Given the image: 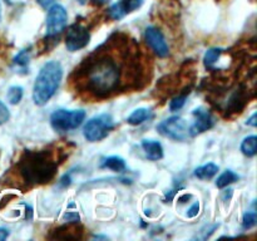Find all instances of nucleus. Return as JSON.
Here are the masks:
<instances>
[{"label":"nucleus","instance_id":"17","mask_svg":"<svg viewBox=\"0 0 257 241\" xmlns=\"http://www.w3.org/2000/svg\"><path fill=\"white\" fill-rule=\"evenodd\" d=\"M257 137L255 135L248 136L241 143V151L247 157H253L257 152Z\"/></svg>","mask_w":257,"mask_h":241},{"label":"nucleus","instance_id":"26","mask_svg":"<svg viewBox=\"0 0 257 241\" xmlns=\"http://www.w3.org/2000/svg\"><path fill=\"white\" fill-rule=\"evenodd\" d=\"M37 2L40 7L44 8V9H47V8H49L50 5L55 2V0H37Z\"/></svg>","mask_w":257,"mask_h":241},{"label":"nucleus","instance_id":"14","mask_svg":"<svg viewBox=\"0 0 257 241\" xmlns=\"http://www.w3.org/2000/svg\"><path fill=\"white\" fill-rule=\"evenodd\" d=\"M218 172V166L215 163L210 162L206 163V165L200 166L195 170V176L200 180H211L212 177H215Z\"/></svg>","mask_w":257,"mask_h":241},{"label":"nucleus","instance_id":"31","mask_svg":"<svg viewBox=\"0 0 257 241\" xmlns=\"http://www.w3.org/2000/svg\"><path fill=\"white\" fill-rule=\"evenodd\" d=\"M78 3H79V4H82V5H84L85 3H87V0H77Z\"/></svg>","mask_w":257,"mask_h":241},{"label":"nucleus","instance_id":"5","mask_svg":"<svg viewBox=\"0 0 257 241\" xmlns=\"http://www.w3.org/2000/svg\"><path fill=\"white\" fill-rule=\"evenodd\" d=\"M114 128V119L108 113H102L90 118L83 128V136L89 142H98L107 137Z\"/></svg>","mask_w":257,"mask_h":241},{"label":"nucleus","instance_id":"3","mask_svg":"<svg viewBox=\"0 0 257 241\" xmlns=\"http://www.w3.org/2000/svg\"><path fill=\"white\" fill-rule=\"evenodd\" d=\"M63 78L62 64L57 60H49L40 68L34 87H33V100L37 105H44L55 94Z\"/></svg>","mask_w":257,"mask_h":241},{"label":"nucleus","instance_id":"2","mask_svg":"<svg viewBox=\"0 0 257 241\" xmlns=\"http://www.w3.org/2000/svg\"><path fill=\"white\" fill-rule=\"evenodd\" d=\"M58 165L48 151L28 152L20 161V173L32 185L47 183L54 177Z\"/></svg>","mask_w":257,"mask_h":241},{"label":"nucleus","instance_id":"18","mask_svg":"<svg viewBox=\"0 0 257 241\" xmlns=\"http://www.w3.org/2000/svg\"><path fill=\"white\" fill-rule=\"evenodd\" d=\"M238 178H240V176H238L237 173H235L231 170H226L225 172H223L222 175H220V177L216 180V186H217L218 188L227 187V186L231 185V183L236 182Z\"/></svg>","mask_w":257,"mask_h":241},{"label":"nucleus","instance_id":"21","mask_svg":"<svg viewBox=\"0 0 257 241\" xmlns=\"http://www.w3.org/2000/svg\"><path fill=\"white\" fill-rule=\"evenodd\" d=\"M256 223H257V216H256L255 211H250V212H246L245 215H243L242 226L245 230L255 227Z\"/></svg>","mask_w":257,"mask_h":241},{"label":"nucleus","instance_id":"6","mask_svg":"<svg viewBox=\"0 0 257 241\" xmlns=\"http://www.w3.org/2000/svg\"><path fill=\"white\" fill-rule=\"evenodd\" d=\"M157 131L163 137L175 141H185L190 137V126L182 117L173 115L162 120L157 126Z\"/></svg>","mask_w":257,"mask_h":241},{"label":"nucleus","instance_id":"20","mask_svg":"<svg viewBox=\"0 0 257 241\" xmlns=\"http://www.w3.org/2000/svg\"><path fill=\"white\" fill-rule=\"evenodd\" d=\"M23 88L20 85H13V87L9 88L7 93V98H8V102L10 104H18V103L22 100L23 98Z\"/></svg>","mask_w":257,"mask_h":241},{"label":"nucleus","instance_id":"22","mask_svg":"<svg viewBox=\"0 0 257 241\" xmlns=\"http://www.w3.org/2000/svg\"><path fill=\"white\" fill-rule=\"evenodd\" d=\"M186 99H187V95H186V94L177 95V97H175L172 100H171L170 109L172 110V112H175V110H180L181 108L185 105Z\"/></svg>","mask_w":257,"mask_h":241},{"label":"nucleus","instance_id":"12","mask_svg":"<svg viewBox=\"0 0 257 241\" xmlns=\"http://www.w3.org/2000/svg\"><path fill=\"white\" fill-rule=\"evenodd\" d=\"M142 150L145 151L146 157L151 161H158L163 158V147L158 141L155 140H143L142 143Z\"/></svg>","mask_w":257,"mask_h":241},{"label":"nucleus","instance_id":"23","mask_svg":"<svg viewBox=\"0 0 257 241\" xmlns=\"http://www.w3.org/2000/svg\"><path fill=\"white\" fill-rule=\"evenodd\" d=\"M10 118V112L7 105L0 100V126L7 123Z\"/></svg>","mask_w":257,"mask_h":241},{"label":"nucleus","instance_id":"10","mask_svg":"<svg viewBox=\"0 0 257 241\" xmlns=\"http://www.w3.org/2000/svg\"><path fill=\"white\" fill-rule=\"evenodd\" d=\"M192 114L195 117V122L192 123V126H190V136H192V137L211 130L215 125V119H213L212 114L206 108H196Z\"/></svg>","mask_w":257,"mask_h":241},{"label":"nucleus","instance_id":"11","mask_svg":"<svg viewBox=\"0 0 257 241\" xmlns=\"http://www.w3.org/2000/svg\"><path fill=\"white\" fill-rule=\"evenodd\" d=\"M143 5V0H119L108 9V17L113 20H119Z\"/></svg>","mask_w":257,"mask_h":241},{"label":"nucleus","instance_id":"4","mask_svg":"<svg viewBox=\"0 0 257 241\" xmlns=\"http://www.w3.org/2000/svg\"><path fill=\"white\" fill-rule=\"evenodd\" d=\"M85 115V110L83 109H57L50 115V125L54 131L64 133L79 127Z\"/></svg>","mask_w":257,"mask_h":241},{"label":"nucleus","instance_id":"16","mask_svg":"<svg viewBox=\"0 0 257 241\" xmlns=\"http://www.w3.org/2000/svg\"><path fill=\"white\" fill-rule=\"evenodd\" d=\"M30 62V50L29 49H23L22 52L18 53L17 57L13 60V64L17 68L18 72L22 70V73H28V65Z\"/></svg>","mask_w":257,"mask_h":241},{"label":"nucleus","instance_id":"32","mask_svg":"<svg viewBox=\"0 0 257 241\" xmlns=\"http://www.w3.org/2000/svg\"><path fill=\"white\" fill-rule=\"evenodd\" d=\"M0 18H2V4H0Z\"/></svg>","mask_w":257,"mask_h":241},{"label":"nucleus","instance_id":"9","mask_svg":"<svg viewBox=\"0 0 257 241\" xmlns=\"http://www.w3.org/2000/svg\"><path fill=\"white\" fill-rule=\"evenodd\" d=\"M145 38L147 44L151 49L156 53L160 58H165L170 54V48H168L167 40L161 30L155 27H148L145 32Z\"/></svg>","mask_w":257,"mask_h":241},{"label":"nucleus","instance_id":"25","mask_svg":"<svg viewBox=\"0 0 257 241\" xmlns=\"http://www.w3.org/2000/svg\"><path fill=\"white\" fill-rule=\"evenodd\" d=\"M63 220L68 221V222H79L80 217L78 212H65L63 216Z\"/></svg>","mask_w":257,"mask_h":241},{"label":"nucleus","instance_id":"8","mask_svg":"<svg viewBox=\"0 0 257 241\" xmlns=\"http://www.w3.org/2000/svg\"><path fill=\"white\" fill-rule=\"evenodd\" d=\"M90 40V34L87 28L80 24H74L68 29L65 35V47L70 52H77L87 47Z\"/></svg>","mask_w":257,"mask_h":241},{"label":"nucleus","instance_id":"15","mask_svg":"<svg viewBox=\"0 0 257 241\" xmlns=\"http://www.w3.org/2000/svg\"><path fill=\"white\" fill-rule=\"evenodd\" d=\"M152 113L148 108H137V109L133 110L127 118V122L132 126H138L141 123L146 122L147 119H150Z\"/></svg>","mask_w":257,"mask_h":241},{"label":"nucleus","instance_id":"19","mask_svg":"<svg viewBox=\"0 0 257 241\" xmlns=\"http://www.w3.org/2000/svg\"><path fill=\"white\" fill-rule=\"evenodd\" d=\"M221 54H222V49H221V48H211V49H208L207 52H206L205 58H203L206 67L211 68L215 63H217Z\"/></svg>","mask_w":257,"mask_h":241},{"label":"nucleus","instance_id":"30","mask_svg":"<svg viewBox=\"0 0 257 241\" xmlns=\"http://www.w3.org/2000/svg\"><path fill=\"white\" fill-rule=\"evenodd\" d=\"M191 197H192V195H183L178 198V201H180L181 203H185V202H188V200H190Z\"/></svg>","mask_w":257,"mask_h":241},{"label":"nucleus","instance_id":"24","mask_svg":"<svg viewBox=\"0 0 257 241\" xmlns=\"http://www.w3.org/2000/svg\"><path fill=\"white\" fill-rule=\"evenodd\" d=\"M198 212H200V202L197 201V202H195L192 206H191L190 210H188L187 213H186V216H187L188 218H193L198 215Z\"/></svg>","mask_w":257,"mask_h":241},{"label":"nucleus","instance_id":"13","mask_svg":"<svg viewBox=\"0 0 257 241\" xmlns=\"http://www.w3.org/2000/svg\"><path fill=\"white\" fill-rule=\"evenodd\" d=\"M100 168H108L113 172H123L127 168L124 160L119 156H109L100 161Z\"/></svg>","mask_w":257,"mask_h":241},{"label":"nucleus","instance_id":"27","mask_svg":"<svg viewBox=\"0 0 257 241\" xmlns=\"http://www.w3.org/2000/svg\"><path fill=\"white\" fill-rule=\"evenodd\" d=\"M70 176L69 175H65V176H63L62 177V180H60V185L63 186V187H67V186H69L70 185Z\"/></svg>","mask_w":257,"mask_h":241},{"label":"nucleus","instance_id":"28","mask_svg":"<svg viewBox=\"0 0 257 241\" xmlns=\"http://www.w3.org/2000/svg\"><path fill=\"white\" fill-rule=\"evenodd\" d=\"M8 236H9V230L4 227H0V241L7 240Z\"/></svg>","mask_w":257,"mask_h":241},{"label":"nucleus","instance_id":"29","mask_svg":"<svg viewBox=\"0 0 257 241\" xmlns=\"http://www.w3.org/2000/svg\"><path fill=\"white\" fill-rule=\"evenodd\" d=\"M256 117H257V114H256V113H253V114L251 115L250 118H248V119H247V122H246V123H247L248 126H251V127H256V126H257V122H256Z\"/></svg>","mask_w":257,"mask_h":241},{"label":"nucleus","instance_id":"1","mask_svg":"<svg viewBox=\"0 0 257 241\" xmlns=\"http://www.w3.org/2000/svg\"><path fill=\"white\" fill-rule=\"evenodd\" d=\"M122 60L107 49H98L92 57L85 59L82 69L78 72L82 78V87L85 92L97 98H107L122 87Z\"/></svg>","mask_w":257,"mask_h":241},{"label":"nucleus","instance_id":"7","mask_svg":"<svg viewBox=\"0 0 257 241\" xmlns=\"http://www.w3.org/2000/svg\"><path fill=\"white\" fill-rule=\"evenodd\" d=\"M68 24V13L65 8L60 4H52L47 14V35L54 37L60 34Z\"/></svg>","mask_w":257,"mask_h":241}]
</instances>
